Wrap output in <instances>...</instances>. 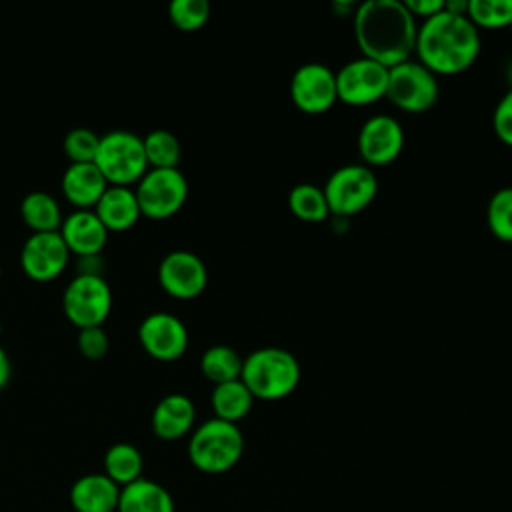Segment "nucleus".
<instances>
[{
	"mask_svg": "<svg viewBox=\"0 0 512 512\" xmlns=\"http://www.w3.org/2000/svg\"><path fill=\"white\" fill-rule=\"evenodd\" d=\"M354 38L362 56L386 68L410 60L416 46V18L402 0H366L354 8Z\"/></svg>",
	"mask_w": 512,
	"mask_h": 512,
	"instance_id": "1",
	"label": "nucleus"
},
{
	"mask_svg": "<svg viewBox=\"0 0 512 512\" xmlns=\"http://www.w3.org/2000/svg\"><path fill=\"white\" fill-rule=\"evenodd\" d=\"M480 46V32L470 18L442 8L418 26L414 52L434 74H460L476 62Z\"/></svg>",
	"mask_w": 512,
	"mask_h": 512,
	"instance_id": "2",
	"label": "nucleus"
},
{
	"mask_svg": "<svg viewBox=\"0 0 512 512\" xmlns=\"http://www.w3.org/2000/svg\"><path fill=\"white\" fill-rule=\"evenodd\" d=\"M240 380L254 400H282L300 384V362L284 348H258L242 360Z\"/></svg>",
	"mask_w": 512,
	"mask_h": 512,
	"instance_id": "3",
	"label": "nucleus"
},
{
	"mask_svg": "<svg viewBox=\"0 0 512 512\" xmlns=\"http://www.w3.org/2000/svg\"><path fill=\"white\" fill-rule=\"evenodd\" d=\"M244 454V436L238 424L210 418L190 432L188 458L204 474H224L232 470Z\"/></svg>",
	"mask_w": 512,
	"mask_h": 512,
	"instance_id": "4",
	"label": "nucleus"
},
{
	"mask_svg": "<svg viewBox=\"0 0 512 512\" xmlns=\"http://www.w3.org/2000/svg\"><path fill=\"white\" fill-rule=\"evenodd\" d=\"M94 164L112 186L138 182L148 170L142 136L126 128H114L102 134Z\"/></svg>",
	"mask_w": 512,
	"mask_h": 512,
	"instance_id": "5",
	"label": "nucleus"
},
{
	"mask_svg": "<svg viewBox=\"0 0 512 512\" xmlns=\"http://www.w3.org/2000/svg\"><path fill=\"white\" fill-rule=\"evenodd\" d=\"M322 190L330 214L354 216L372 204L378 192V180L370 166L346 164L328 176Z\"/></svg>",
	"mask_w": 512,
	"mask_h": 512,
	"instance_id": "6",
	"label": "nucleus"
},
{
	"mask_svg": "<svg viewBox=\"0 0 512 512\" xmlns=\"http://www.w3.org/2000/svg\"><path fill=\"white\" fill-rule=\"evenodd\" d=\"M64 316L80 330L102 326L112 310V290L104 276L76 274L62 294Z\"/></svg>",
	"mask_w": 512,
	"mask_h": 512,
	"instance_id": "7",
	"label": "nucleus"
},
{
	"mask_svg": "<svg viewBox=\"0 0 512 512\" xmlns=\"http://www.w3.org/2000/svg\"><path fill=\"white\" fill-rule=\"evenodd\" d=\"M440 96L436 74L418 60H406L388 70L386 98L400 110L420 114L430 110Z\"/></svg>",
	"mask_w": 512,
	"mask_h": 512,
	"instance_id": "8",
	"label": "nucleus"
},
{
	"mask_svg": "<svg viewBox=\"0 0 512 512\" xmlns=\"http://www.w3.org/2000/svg\"><path fill=\"white\" fill-rule=\"evenodd\" d=\"M142 216L164 220L174 216L188 198V180L178 168H148L136 182Z\"/></svg>",
	"mask_w": 512,
	"mask_h": 512,
	"instance_id": "9",
	"label": "nucleus"
},
{
	"mask_svg": "<svg viewBox=\"0 0 512 512\" xmlns=\"http://www.w3.org/2000/svg\"><path fill=\"white\" fill-rule=\"evenodd\" d=\"M388 70L390 68L366 56L346 62L336 72L338 100L350 106H368L386 98Z\"/></svg>",
	"mask_w": 512,
	"mask_h": 512,
	"instance_id": "10",
	"label": "nucleus"
},
{
	"mask_svg": "<svg viewBox=\"0 0 512 512\" xmlns=\"http://www.w3.org/2000/svg\"><path fill=\"white\" fill-rule=\"evenodd\" d=\"M290 98L306 114L328 112L338 100L336 72L322 62L298 66L290 78Z\"/></svg>",
	"mask_w": 512,
	"mask_h": 512,
	"instance_id": "11",
	"label": "nucleus"
},
{
	"mask_svg": "<svg viewBox=\"0 0 512 512\" xmlns=\"http://www.w3.org/2000/svg\"><path fill=\"white\" fill-rule=\"evenodd\" d=\"M70 256L60 232H32L20 248V266L30 280L50 282L66 270Z\"/></svg>",
	"mask_w": 512,
	"mask_h": 512,
	"instance_id": "12",
	"label": "nucleus"
},
{
	"mask_svg": "<svg viewBox=\"0 0 512 512\" xmlns=\"http://www.w3.org/2000/svg\"><path fill=\"white\" fill-rule=\"evenodd\" d=\"M158 282L172 298L192 300L204 292L208 270L198 254L190 250H172L158 264Z\"/></svg>",
	"mask_w": 512,
	"mask_h": 512,
	"instance_id": "13",
	"label": "nucleus"
},
{
	"mask_svg": "<svg viewBox=\"0 0 512 512\" xmlns=\"http://www.w3.org/2000/svg\"><path fill=\"white\" fill-rule=\"evenodd\" d=\"M138 340L154 360L172 362L188 348V328L176 314L152 312L140 322Z\"/></svg>",
	"mask_w": 512,
	"mask_h": 512,
	"instance_id": "14",
	"label": "nucleus"
},
{
	"mask_svg": "<svg viewBox=\"0 0 512 512\" xmlns=\"http://www.w3.org/2000/svg\"><path fill=\"white\" fill-rule=\"evenodd\" d=\"M404 148L402 124L388 114L370 116L358 132V152L366 166H388Z\"/></svg>",
	"mask_w": 512,
	"mask_h": 512,
	"instance_id": "15",
	"label": "nucleus"
},
{
	"mask_svg": "<svg viewBox=\"0 0 512 512\" xmlns=\"http://www.w3.org/2000/svg\"><path fill=\"white\" fill-rule=\"evenodd\" d=\"M194 422L196 406L186 394L180 392H172L160 398L150 416L154 436L164 442H174L188 436L194 430Z\"/></svg>",
	"mask_w": 512,
	"mask_h": 512,
	"instance_id": "16",
	"label": "nucleus"
},
{
	"mask_svg": "<svg viewBox=\"0 0 512 512\" xmlns=\"http://www.w3.org/2000/svg\"><path fill=\"white\" fill-rule=\"evenodd\" d=\"M58 232L66 242L70 254H76L78 258L100 254L110 234L94 210H78V208L72 210L68 216H64Z\"/></svg>",
	"mask_w": 512,
	"mask_h": 512,
	"instance_id": "17",
	"label": "nucleus"
},
{
	"mask_svg": "<svg viewBox=\"0 0 512 512\" xmlns=\"http://www.w3.org/2000/svg\"><path fill=\"white\" fill-rule=\"evenodd\" d=\"M120 486L104 472L80 476L70 488V506L74 512H116Z\"/></svg>",
	"mask_w": 512,
	"mask_h": 512,
	"instance_id": "18",
	"label": "nucleus"
},
{
	"mask_svg": "<svg viewBox=\"0 0 512 512\" xmlns=\"http://www.w3.org/2000/svg\"><path fill=\"white\" fill-rule=\"evenodd\" d=\"M60 186L72 206L78 210H92L108 188V182L94 162H82L66 166Z\"/></svg>",
	"mask_w": 512,
	"mask_h": 512,
	"instance_id": "19",
	"label": "nucleus"
},
{
	"mask_svg": "<svg viewBox=\"0 0 512 512\" xmlns=\"http://www.w3.org/2000/svg\"><path fill=\"white\" fill-rule=\"evenodd\" d=\"M108 232H124L142 216L136 192L130 186H112L104 190L92 208Z\"/></svg>",
	"mask_w": 512,
	"mask_h": 512,
	"instance_id": "20",
	"label": "nucleus"
},
{
	"mask_svg": "<svg viewBox=\"0 0 512 512\" xmlns=\"http://www.w3.org/2000/svg\"><path fill=\"white\" fill-rule=\"evenodd\" d=\"M174 498L162 484L150 478H138L136 482L120 488L116 512H174Z\"/></svg>",
	"mask_w": 512,
	"mask_h": 512,
	"instance_id": "21",
	"label": "nucleus"
},
{
	"mask_svg": "<svg viewBox=\"0 0 512 512\" xmlns=\"http://www.w3.org/2000/svg\"><path fill=\"white\" fill-rule=\"evenodd\" d=\"M20 216L32 232H58L64 220L58 200L44 190H32L22 198Z\"/></svg>",
	"mask_w": 512,
	"mask_h": 512,
	"instance_id": "22",
	"label": "nucleus"
},
{
	"mask_svg": "<svg viewBox=\"0 0 512 512\" xmlns=\"http://www.w3.org/2000/svg\"><path fill=\"white\" fill-rule=\"evenodd\" d=\"M210 404L214 410V418L238 424L242 418H246L252 410L254 396L244 386V382L230 380L224 384H216L210 394Z\"/></svg>",
	"mask_w": 512,
	"mask_h": 512,
	"instance_id": "23",
	"label": "nucleus"
},
{
	"mask_svg": "<svg viewBox=\"0 0 512 512\" xmlns=\"http://www.w3.org/2000/svg\"><path fill=\"white\" fill-rule=\"evenodd\" d=\"M104 466V474L118 484L120 488L136 482L138 478H142V470H144V456L142 452L130 444V442H116L112 444L102 460Z\"/></svg>",
	"mask_w": 512,
	"mask_h": 512,
	"instance_id": "24",
	"label": "nucleus"
},
{
	"mask_svg": "<svg viewBox=\"0 0 512 512\" xmlns=\"http://www.w3.org/2000/svg\"><path fill=\"white\" fill-rule=\"evenodd\" d=\"M200 370L210 382H214V386L224 384L240 378L242 358L234 348L226 344H214L202 352Z\"/></svg>",
	"mask_w": 512,
	"mask_h": 512,
	"instance_id": "25",
	"label": "nucleus"
},
{
	"mask_svg": "<svg viewBox=\"0 0 512 512\" xmlns=\"http://www.w3.org/2000/svg\"><path fill=\"white\" fill-rule=\"evenodd\" d=\"M288 208L296 218L306 222H322L330 214L324 190L308 182L296 184L288 192Z\"/></svg>",
	"mask_w": 512,
	"mask_h": 512,
	"instance_id": "26",
	"label": "nucleus"
},
{
	"mask_svg": "<svg viewBox=\"0 0 512 512\" xmlns=\"http://www.w3.org/2000/svg\"><path fill=\"white\" fill-rule=\"evenodd\" d=\"M142 142L148 168H178L182 148L176 134L164 128H154L142 138Z\"/></svg>",
	"mask_w": 512,
	"mask_h": 512,
	"instance_id": "27",
	"label": "nucleus"
},
{
	"mask_svg": "<svg viewBox=\"0 0 512 512\" xmlns=\"http://www.w3.org/2000/svg\"><path fill=\"white\" fill-rule=\"evenodd\" d=\"M486 222L498 240L512 242V186L498 188L490 196L486 206Z\"/></svg>",
	"mask_w": 512,
	"mask_h": 512,
	"instance_id": "28",
	"label": "nucleus"
},
{
	"mask_svg": "<svg viewBox=\"0 0 512 512\" xmlns=\"http://www.w3.org/2000/svg\"><path fill=\"white\" fill-rule=\"evenodd\" d=\"M466 16L476 28L512 26V0H468Z\"/></svg>",
	"mask_w": 512,
	"mask_h": 512,
	"instance_id": "29",
	"label": "nucleus"
},
{
	"mask_svg": "<svg viewBox=\"0 0 512 512\" xmlns=\"http://www.w3.org/2000/svg\"><path fill=\"white\" fill-rule=\"evenodd\" d=\"M170 22L182 32H194L202 28L210 18L208 0H172L168 4Z\"/></svg>",
	"mask_w": 512,
	"mask_h": 512,
	"instance_id": "30",
	"label": "nucleus"
},
{
	"mask_svg": "<svg viewBox=\"0 0 512 512\" xmlns=\"http://www.w3.org/2000/svg\"><path fill=\"white\" fill-rule=\"evenodd\" d=\"M98 146H100V134H96L92 128H84V126L68 130L62 140V150L68 156L70 164L94 162Z\"/></svg>",
	"mask_w": 512,
	"mask_h": 512,
	"instance_id": "31",
	"label": "nucleus"
},
{
	"mask_svg": "<svg viewBox=\"0 0 512 512\" xmlns=\"http://www.w3.org/2000/svg\"><path fill=\"white\" fill-rule=\"evenodd\" d=\"M78 350L84 358L88 360H100L106 356L110 348L108 334L102 326H90V328H80L78 338H76Z\"/></svg>",
	"mask_w": 512,
	"mask_h": 512,
	"instance_id": "32",
	"label": "nucleus"
},
{
	"mask_svg": "<svg viewBox=\"0 0 512 512\" xmlns=\"http://www.w3.org/2000/svg\"><path fill=\"white\" fill-rule=\"evenodd\" d=\"M492 126L500 142L512 148V88L496 104L492 114Z\"/></svg>",
	"mask_w": 512,
	"mask_h": 512,
	"instance_id": "33",
	"label": "nucleus"
},
{
	"mask_svg": "<svg viewBox=\"0 0 512 512\" xmlns=\"http://www.w3.org/2000/svg\"><path fill=\"white\" fill-rule=\"evenodd\" d=\"M402 2L414 18L422 16L424 20L438 14L444 8V0H402Z\"/></svg>",
	"mask_w": 512,
	"mask_h": 512,
	"instance_id": "34",
	"label": "nucleus"
},
{
	"mask_svg": "<svg viewBox=\"0 0 512 512\" xmlns=\"http://www.w3.org/2000/svg\"><path fill=\"white\" fill-rule=\"evenodd\" d=\"M102 268H104V262H102L100 254H96V256H80L78 258V274L102 276Z\"/></svg>",
	"mask_w": 512,
	"mask_h": 512,
	"instance_id": "35",
	"label": "nucleus"
},
{
	"mask_svg": "<svg viewBox=\"0 0 512 512\" xmlns=\"http://www.w3.org/2000/svg\"><path fill=\"white\" fill-rule=\"evenodd\" d=\"M10 374H12V364H10L8 352H6V350H4V346L0 344V390L8 384Z\"/></svg>",
	"mask_w": 512,
	"mask_h": 512,
	"instance_id": "36",
	"label": "nucleus"
},
{
	"mask_svg": "<svg viewBox=\"0 0 512 512\" xmlns=\"http://www.w3.org/2000/svg\"><path fill=\"white\" fill-rule=\"evenodd\" d=\"M506 76H508V80H510V84H512V60H510L508 66H506Z\"/></svg>",
	"mask_w": 512,
	"mask_h": 512,
	"instance_id": "37",
	"label": "nucleus"
},
{
	"mask_svg": "<svg viewBox=\"0 0 512 512\" xmlns=\"http://www.w3.org/2000/svg\"><path fill=\"white\" fill-rule=\"evenodd\" d=\"M0 334H2V322H0Z\"/></svg>",
	"mask_w": 512,
	"mask_h": 512,
	"instance_id": "38",
	"label": "nucleus"
},
{
	"mask_svg": "<svg viewBox=\"0 0 512 512\" xmlns=\"http://www.w3.org/2000/svg\"><path fill=\"white\" fill-rule=\"evenodd\" d=\"M0 278H2V268H0Z\"/></svg>",
	"mask_w": 512,
	"mask_h": 512,
	"instance_id": "39",
	"label": "nucleus"
}]
</instances>
